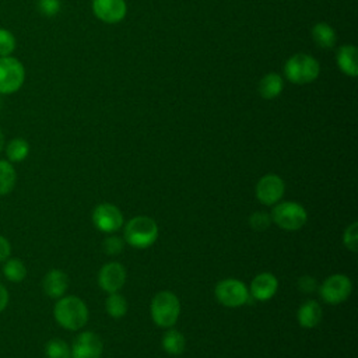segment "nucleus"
I'll use <instances>...</instances> for the list:
<instances>
[{
	"label": "nucleus",
	"instance_id": "c85d7f7f",
	"mask_svg": "<svg viewBox=\"0 0 358 358\" xmlns=\"http://www.w3.org/2000/svg\"><path fill=\"white\" fill-rule=\"evenodd\" d=\"M60 0H39L38 1V10L41 14L46 17H53L60 11Z\"/></svg>",
	"mask_w": 358,
	"mask_h": 358
},
{
	"label": "nucleus",
	"instance_id": "b1692460",
	"mask_svg": "<svg viewBox=\"0 0 358 358\" xmlns=\"http://www.w3.org/2000/svg\"><path fill=\"white\" fill-rule=\"evenodd\" d=\"M105 309L113 319H120L127 312V301L119 292H112L105 301Z\"/></svg>",
	"mask_w": 358,
	"mask_h": 358
},
{
	"label": "nucleus",
	"instance_id": "4468645a",
	"mask_svg": "<svg viewBox=\"0 0 358 358\" xmlns=\"http://www.w3.org/2000/svg\"><path fill=\"white\" fill-rule=\"evenodd\" d=\"M278 289V280L271 273H260L250 282V295L257 301L271 299Z\"/></svg>",
	"mask_w": 358,
	"mask_h": 358
},
{
	"label": "nucleus",
	"instance_id": "cd10ccee",
	"mask_svg": "<svg viewBox=\"0 0 358 358\" xmlns=\"http://www.w3.org/2000/svg\"><path fill=\"white\" fill-rule=\"evenodd\" d=\"M249 224L255 231H266L271 224V217L264 211H256L249 217Z\"/></svg>",
	"mask_w": 358,
	"mask_h": 358
},
{
	"label": "nucleus",
	"instance_id": "412c9836",
	"mask_svg": "<svg viewBox=\"0 0 358 358\" xmlns=\"http://www.w3.org/2000/svg\"><path fill=\"white\" fill-rule=\"evenodd\" d=\"M29 154V144L25 138L17 137L7 143L6 145V155L10 162H21Z\"/></svg>",
	"mask_w": 358,
	"mask_h": 358
},
{
	"label": "nucleus",
	"instance_id": "bb28decb",
	"mask_svg": "<svg viewBox=\"0 0 358 358\" xmlns=\"http://www.w3.org/2000/svg\"><path fill=\"white\" fill-rule=\"evenodd\" d=\"M343 243L348 250L357 252L358 249V224L357 222H352L345 228L343 234Z\"/></svg>",
	"mask_w": 358,
	"mask_h": 358
},
{
	"label": "nucleus",
	"instance_id": "f257e3e1",
	"mask_svg": "<svg viewBox=\"0 0 358 358\" xmlns=\"http://www.w3.org/2000/svg\"><path fill=\"white\" fill-rule=\"evenodd\" d=\"M56 322L67 330H80L88 320V309L83 299L76 295L60 296L53 306Z\"/></svg>",
	"mask_w": 358,
	"mask_h": 358
},
{
	"label": "nucleus",
	"instance_id": "72a5a7b5",
	"mask_svg": "<svg viewBox=\"0 0 358 358\" xmlns=\"http://www.w3.org/2000/svg\"><path fill=\"white\" fill-rule=\"evenodd\" d=\"M3 148H4V136H3V131L0 130V152Z\"/></svg>",
	"mask_w": 358,
	"mask_h": 358
},
{
	"label": "nucleus",
	"instance_id": "2f4dec72",
	"mask_svg": "<svg viewBox=\"0 0 358 358\" xmlns=\"http://www.w3.org/2000/svg\"><path fill=\"white\" fill-rule=\"evenodd\" d=\"M11 253V246H10V242L0 235V263L1 262H6L8 259Z\"/></svg>",
	"mask_w": 358,
	"mask_h": 358
},
{
	"label": "nucleus",
	"instance_id": "f03ea898",
	"mask_svg": "<svg viewBox=\"0 0 358 358\" xmlns=\"http://www.w3.org/2000/svg\"><path fill=\"white\" fill-rule=\"evenodd\" d=\"M284 74L288 81L296 85L310 84L320 74L319 62L308 53H295L284 64Z\"/></svg>",
	"mask_w": 358,
	"mask_h": 358
},
{
	"label": "nucleus",
	"instance_id": "f3484780",
	"mask_svg": "<svg viewBox=\"0 0 358 358\" xmlns=\"http://www.w3.org/2000/svg\"><path fill=\"white\" fill-rule=\"evenodd\" d=\"M322 315H323V312H322V306L319 305V302L315 299H308L299 306L296 319H298L299 326H302L305 329H312L320 323Z\"/></svg>",
	"mask_w": 358,
	"mask_h": 358
},
{
	"label": "nucleus",
	"instance_id": "c756f323",
	"mask_svg": "<svg viewBox=\"0 0 358 358\" xmlns=\"http://www.w3.org/2000/svg\"><path fill=\"white\" fill-rule=\"evenodd\" d=\"M102 246L108 255H119L123 250V239L119 236H108Z\"/></svg>",
	"mask_w": 358,
	"mask_h": 358
},
{
	"label": "nucleus",
	"instance_id": "6ab92c4d",
	"mask_svg": "<svg viewBox=\"0 0 358 358\" xmlns=\"http://www.w3.org/2000/svg\"><path fill=\"white\" fill-rule=\"evenodd\" d=\"M312 38L322 49L333 48L337 41L336 31L327 22H316L312 28Z\"/></svg>",
	"mask_w": 358,
	"mask_h": 358
},
{
	"label": "nucleus",
	"instance_id": "5701e85b",
	"mask_svg": "<svg viewBox=\"0 0 358 358\" xmlns=\"http://www.w3.org/2000/svg\"><path fill=\"white\" fill-rule=\"evenodd\" d=\"M3 274L11 282H21L27 277V267L20 259H7L3 266Z\"/></svg>",
	"mask_w": 358,
	"mask_h": 358
},
{
	"label": "nucleus",
	"instance_id": "aec40b11",
	"mask_svg": "<svg viewBox=\"0 0 358 358\" xmlns=\"http://www.w3.org/2000/svg\"><path fill=\"white\" fill-rule=\"evenodd\" d=\"M185 347H186V340L179 330L169 329L164 333L162 348L165 352H168L169 355H180L185 351Z\"/></svg>",
	"mask_w": 358,
	"mask_h": 358
},
{
	"label": "nucleus",
	"instance_id": "dca6fc26",
	"mask_svg": "<svg viewBox=\"0 0 358 358\" xmlns=\"http://www.w3.org/2000/svg\"><path fill=\"white\" fill-rule=\"evenodd\" d=\"M337 66L348 77L358 74V50L354 45H343L337 50Z\"/></svg>",
	"mask_w": 358,
	"mask_h": 358
},
{
	"label": "nucleus",
	"instance_id": "0eeeda50",
	"mask_svg": "<svg viewBox=\"0 0 358 358\" xmlns=\"http://www.w3.org/2000/svg\"><path fill=\"white\" fill-rule=\"evenodd\" d=\"M214 294L217 301L227 308L242 306L249 299V291L246 285L236 278H225L217 282Z\"/></svg>",
	"mask_w": 358,
	"mask_h": 358
},
{
	"label": "nucleus",
	"instance_id": "6e6552de",
	"mask_svg": "<svg viewBox=\"0 0 358 358\" xmlns=\"http://www.w3.org/2000/svg\"><path fill=\"white\" fill-rule=\"evenodd\" d=\"M352 291L351 280L344 274H331L319 287L322 299L330 305L344 302Z\"/></svg>",
	"mask_w": 358,
	"mask_h": 358
},
{
	"label": "nucleus",
	"instance_id": "39448f33",
	"mask_svg": "<svg viewBox=\"0 0 358 358\" xmlns=\"http://www.w3.org/2000/svg\"><path fill=\"white\" fill-rule=\"evenodd\" d=\"M270 217L281 229L298 231L305 225L308 213L305 207L296 201H278L274 204Z\"/></svg>",
	"mask_w": 358,
	"mask_h": 358
},
{
	"label": "nucleus",
	"instance_id": "9b49d317",
	"mask_svg": "<svg viewBox=\"0 0 358 358\" xmlns=\"http://www.w3.org/2000/svg\"><path fill=\"white\" fill-rule=\"evenodd\" d=\"M92 222L102 232H115L123 225V214L110 203H101L92 211Z\"/></svg>",
	"mask_w": 358,
	"mask_h": 358
},
{
	"label": "nucleus",
	"instance_id": "ddd939ff",
	"mask_svg": "<svg viewBox=\"0 0 358 358\" xmlns=\"http://www.w3.org/2000/svg\"><path fill=\"white\" fill-rule=\"evenodd\" d=\"M92 11L102 22L116 24L126 17L127 6L124 0H92Z\"/></svg>",
	"mask_w": 358,
	"mask_h": 358
},
{
	"label": "nucleus",
	"instance_id": "f8f14e48",
	"mask_svg": "<svg viewBox=\"0 0 358 358\" xmlns=\"http://www.w3.org/2000/svg\"><path fill=\"white\" fill-rule=\"evenodd\" d=\"M126 282V270L117 262L103 264L98 273V284L108 294L117 292Z\"/></svg>",
	"mask_w": 358,
	"mask_h": 358
},
{
	"label": "nucleus",
	"instance_id": "473e14b6",
	"mask_svg": "<svg viewBox=\"0 0 358 358\" xmlns=\"http://www.w3.org/2000/svg\"><path fill=\"white\" fill-rule=\"evenodd\" d=\"M8 305V291L4 285L0 284V312H3Z\"/></svg>",
	"mask_w": 358,
	"mask_h": 358
},
{
	"label": "nucleus",
	"instance_id": "a211bd4d",
	"mask_svg": "<svg viewBox=\"0 0 358 358\" xmlns=\"http://www.w3.org/2000/svg\"><path fill=\"white\" fill-rule=\"evenodd\" d=\"M284 88V80L277 73H267L259 81V94L264 99L277 98Z\"/></svg>",
	"mask_w": 358,
	"mask_h": 358
},
{
	"label": "nucleus",
	"instance_id": "7c9ffc66",
	"mask_svg": "<svg viewBox=\"0 0 358 358\" xmlns=\"http://www.w3.org/2000/svg\"><path fill=\"white\" fill-rule=\"evenodd\" d=\"M316 285H317L316 280H315L313 277H310V275H302V277L298 280V288H299L302 292H306V294L315 291V289H316Z\"/></svg>",
	"mask_w": 358,
	"mask_h": 358
},
{
	"label": "nucleus",
	"instance_id": "1a4fd4ad",
	"mask_svg": "<svg viewBox=\"0 0 358 358\" xmlns=\"http://www.w3.org/2000/svg\"><path fill=\"white\" fill-rule=\"evenodd\" d=\"M256 199L264 206H274L281 200L285 192L284 180L274 173L262 176L256 185Z\"/></svg>",
	"mask_w": 358,
	"mask_h": 358
},
{
	"label": "nucleus",
	"instance_id": "a878e982",
	"mask_svg": "<svg viewBox=\"0 0 358 358\" xmlns=\"http://www.w3.org/2000/svg\"><path fill=\"white\" fill-rule=\"evenodd\" d=\"M17 41L11 31L6 28H0V57L11 56L15 50Z\"/></svg>",
	"mask_w": 358,
	"mask_h": 358
},
{
	"label": "nucleus",
	"instance_id": "2eb2a0df",
	"mask_svg": "<svg viewBox=\"0 0 358 358\" xmlns=\"http://www.w3.org/2000/svg\"><path fill=\"white\" fill-rule=\"evenodd\" d=\"M42 288L49 298L59 299L69 288V277L64 271L53 268L45 274Z\"/></svg>",
	"mask_w": 358,
	"mask_h": 358
},
{
	"label": "nucleus",
	"instance_id": "7ed1b4c3",
	"mask_svg": "<svg viewBox=\"0 0 358 358\" xmlns=\"http://www.w3.org/2000/svg\"><path fill=\"white\" fill-rule=\"evenodd\" d=\"M158 238L157 222L147 215H137L124 225V241L137 249L151 246Z\"/></svg>",
	"mask_w": 358,
	"mask_h": 358
},
{
	"label": "nucleus",
	"instance_id": "f704fd0d",
	"mask_svg": "<svg viewBox=\"0 0 358 358\" xmlns=\"http://www.w3.org/2000/svg\"><path fill=\"white\" fill-rule=\"evenodd\" d=\"M0 105H1V101H0Z\"/></svg>",
	"mask_w": 358,
	"mask_h": 358
},
{
	"label": "nucleus",
	"instance_id": "4be33fe9",
	"mask_svg": "<svg viewBox=\"0 0 358 358\" xmlns=\"http://www.w3.org/2000/svg\"><path fill=\"white\" fill-rule=\"evenodd\" d=\"M15 180L17 173L13 164L10 161L0 159V196H6L14 189Z\"/></svg>",
	"mask_w": 358,
	"mask_h": 358
},
{
	"label": "nucleus",
	"instance_id": "9d476101",
	"mask_svg": "<svg viewBox=\"0 0 358 358\" xmlns=\"http://www.w3.org/2000/svg\"><path fill=\"white\" fill-rule=\"evenodd\" d=\"M103 344L101 337L94 331L80 333L70 348V358H101Z\"/></svg>",
	"mask_w": 358,
	"mask_h": 358
},
{
	"label": "nucleus",
	"instance_id": "393cba45",
	"mask_svg": "<svg viewBox=\"0 0 358 358\" xmlns=\"http://www.w3.org/2000/svg\"><path fill=\"white\" fill-rule=\"evenodd\" d=\"M48 358H70V347L62 338H52L45 345Z\"/></svg>",
	"mask_w": 358,
	"mask_h": 358
},
{
	"label": "nucleus",
	"instance_id": "20e7f679",
	"mask_svg": "<svg viewBox=\"0 0 358 358\" xmlns=\"http://www.w3.org/2000/svg\"><path fill=\"white\" fill-rule=\"evenodd\" d=\"M152 322L159 327H171L180 315V302L171 291H159L154 295L150 306Z\"/></svg>",
	"mask_w": 358,
	"mask_h": 358
},
{
	"label": "nucleus",
	"instance_id": "423d86ee",
	"mask_svg": "<svg viewBox=\"0 0 358 358\" xmlns=\"http://www.w3.org/2000/svg\"><path fill=\"white\" fill-rule=\"evenodd\" d=\"M24 81V64L13 56L0 57V94L11 95L17 92L22 87Z\"/></svg>",
	"mask_w": 358,
	"mask_h": 358
}]
</instances>
